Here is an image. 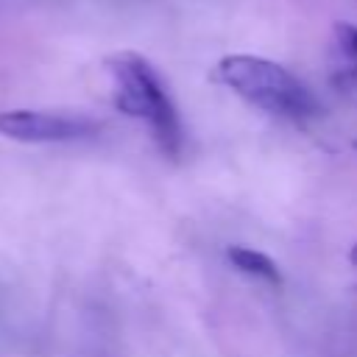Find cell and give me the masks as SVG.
Listing matches in <instances>:
<instances>
[{"mask_svg":"<svg viewBox=\"0 0 357 357\" xmlns=\"http://www.w3.org/2000/svg\"><path fill=\"white\" fill-rule=\"evenodd\" d=\"M332 33H335V45H337V50H340V56L346 61V75L357 84V25L335 22Z\"/></svg>","mask_w":357,"mask_h":357,"instance_id":"cell-5","label":"cell"},{"mask_svg":"<svg viewBox=\"0 0 357 357\" xmlns=\"http://www.w3.org/2000/svg\"><path fill=\"white\" fill-rule=\"evenodd\" d=\"M226 259L237 268V271H243V273H248V276H257V279H262V282H268V284H282V271H279V265L268 257V254H262V251H257V248H248V245H229L226 248Z\"/></svg>","mask_w":357,"mask_h":357,"instance_id":"cell-4","label":"cell"},{"mask_svg":"<svg viewBox=\"0 0 357 357\" xmlns=\"http://www.w3.org/2000/svg\"><path fill=\"white\" fill-rule=\"evenodd\" d=\"M349 262H351V265L357 268V243H354V245L349 248Z\"/></svg>","mask_w":357,"mask_h":357,"instance_id":"cell-6","label":"cell"},{"mask_svg":"<svg viewBox=\"0 0 357 357\" xmlns=\"http://www.w3.org/2000/svg\"><path fill=\"white\" fill-rule=\"evenodd\" d=\"M103 67L114 86L112 89L114 106L128 117L145 120L159 151L176 159L181 153V123L156 67L142 53L134 50L106 56Z\"/></svg>","mask_w":357,"mask_h":357,"instance_id":"cell-1","label":"cell"},{"mask_svg":"<svg viewBox=\"0 0 357 357\" xmlns=\"http://www.w3.org/2000/svg\"><path fill=\"white\" fill-rule=\"evenodd\" d=\"M98 120L84 114L42 112V109H6L0 112V137L14 142H70L92 137Z\"/></svg>","mask_w":357,"mask_h":357,"instance_id":"cell-3","label":"cell"},{"mask_svg":"<svg viewBox=\"0 0 357 357\" xmlns=\"http://www.w3.org/2000/svg\"><path fill=\"white\" fill-rule=\"evenodd\" d=\"M215 81L231 89L245 103L257 106L259 112L287 117V120H307L318 112L315 95L282 64L251 56V53H231L215 64Z\"/></svg>","mask_w":357,"mask_h":357,"instance_id":"cell-2","label":"cell"}]
</instances>
